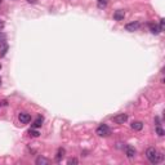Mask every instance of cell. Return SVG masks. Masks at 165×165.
<instances>
[{"label":"cell","mask_w":165,"mask_h":165,"mask_svg":"<svg viewBox=\"0 0 165 165\" xmlns=\"http://www.w3.org/2000/svg\"><path fill=\"white\" fill-rule=\"evenodd\" d=\"M146 157L148 159V161L151 162V164H157V162H160L162 160V155L160 154L155 147H150V148H147Z\"/></svg>","instance_id":"6da1fadb"},{"label":"cell","mask_w":165,"mask_h":165,"mask_svg":"<svg viewBox=\"0 0 165 165\" xmlns=\"http://www.w3.org/2000/svg\"><path fill=\"white\" fill-rule=\"evenodd\" d=\"M95 133H97L99 137H108V135L111 134V129L108 128L106 124H102V125H99V126L97 128Z\"/></svg>","instance_id":"7a4b0ae2"},{"label":"cell","mask_w":165,"mask_h":165,"mask_svg":"<svg viewBox=\"0 0 165 165\" xmlns=\"http://www.w3.org/2000/svg\"><path fill=\"white\" fill-rule=\"evenodd\" d=\"M126 120H128V115L126 113H119V115L113 116V121L116 124H124L126 123Z\"/></svg>","instance_id":"3957f363"},{"label":"cell","mask_w":165,"mask_h":165,"mask_svg":"<svg viewBox=\"0 0 165 165\" xmlns=\"http://www.w3.org/2000/svg\"><path fill=\"white\" fill-rule=\"evenodd\" d=\"M18 119H19V121L22 124H28L31 121V115L27 112H21L19 115H18Z\"/></svg>","instance_id":"277c9868"},{"label":"cell","mask_w":165,"mask_h":165,"mask_svg":"<svg viewBox=\"0 0 165 165\" xmlns=\"http://www.w3.org/2000/svg\"><path fill=\"white\" fill-rule=\"evenodd\" d=\"M139 22H130V23H128V25L125 26V30L126 31H129V32H133V31H137L139 28Z\"/></svg>","instance_id":"5b68a950"},{"label":"cell","mask_w":165,"mask_h":165,"mask_svg":"<svg viewBox=\"0 0 165 165\" xmlns=\"http://www.w3.org/2000/svg\"><path fill=\"white\" fill-rule=\"evenodd\" d=\"M124 17H125V12L121 10V9L116 10V12L113 13V19H115V21H123Z\"/></svg>","instance_id":"8992f818"},{"label":"cell","mask_w":165,"mask_h":165,"mask_svg":"<svg viewBox=\"0 0 165 165\" xmlns=\"http://www.w3.org/2000/svg\"><path fill=\"white\" fill-rule=\"evenodd\" d=\"M125 155L129 157V159H131V157L135 156V150H134V147L126 146V147H125Z\"/></svg>","instance_id":"52a82bcc"},{"label":"cell","mask_w":165,"mask_h":165,"mask_svg":"<svg viewBox=\"0 0 165 165\" xmlns=\"http://www.w3.org/2000/svg\"><path fill=\"white\" fill-rule=\"evenodd\" d=\"M143 128V123L142 121H133L131 123V129L133 130H141Z\"/></svg>","instance_id":"ba28073f"},{"label":"cell","mask_w":165,"mask_h":165,"mask_svg":"<svg viewBox=\"0 0 165 165\" xmlns=\"http://www.w3.org/2000/svg\"><path fill=\"white\" fill-rule=\"evenodd\" d=\"M64 150L63 148H59L58 151H57V155H56V161H61L62 159H63V156H64Z\"/></svg>","instance_id":"9c48e42d"},{"label":"cell","mask_w":165,"mask_h":165,"mask_svg":"<svg viewBox=\"0 0 165 165\" xmlns=\"http://www.w3.org/2000/svg\"><path fill=\"white\" fill-rule=\"evenodd\" d=\"M43 121H44V119L41 117V116H39V117L36 119L35 121H34V124H32V128H40V126L43 125Z\"/></svg>","instance_id":"30bf717a"},{"label":"cell","mask_w":165,"mask_h":165,"mask_svg":"<svg viewBox=\"0 0 165 165\" xmlns=\"http://www.w3.org/2000/svg\"><path fill=\"white\" fill-rule=\"evenodd\" d=\"M49 160L48 159H44V157H39L38 160H36V164L40 165V164H48Z\"/></svg>","instance_id":"8fae6325"},{"label":"cell","mask_w":165,"mask_h":165,"mask_svg":"<svg viewBox=\"0 0 165 165\" xmlns=\"http://www.w3.org/2000/svg\"><path fill=\"white\" fill-rule=\"evenodd\" d=\"M151 32L152 34H160L161 31H160V28L157 27L156 25H151Z\"/></svg>","instance_id":"7c38bea8"},{"label":"cell","mask_w":165,"mask_h":165,"mask_svg":"<svg viewBox=\"0 0 165 165\" xmlns=\"http://www.w3.org/2000/svg\"><path fill=\"white\" fill-rule=\"evenodd\" d=\"M107 5V1L106 0H98V7L99 8H105Z\"/></svg>","instance_id":"4fadbf2b"},{"label":"cell","mask_w":165,"mask_h":165,"mask_svg":"<svg viewBox=\"0 0 165 165\" xmlns=\"http://www.w3.org/2000/svg\"><path fill=\"white\" fill-rule=\"evenodd\" d=\"M7 52H8V45H4L1 49V53H0V57H4L7 54Z\"/></svg>","instance_id":"5bb4252c"},{"label":"cell","mask_w":165,"mask_h":165,"mask_svg":"<svg viewBox=\"0 0 165 165\" xmlns=\"http://www.w3.org/2000/svg\"><path fill=\"white\" fill-rule=\"evenodd\" d=\"M28 133H30V135L31 137H39V131H36V130H32V129H30V130H28Z\"/></svg>","instance_id":"9a60e30c"},{"label":"cell","mask_w":165,"mask_h":165,"mask_svg":"<svg viewBox=\"0 0 165 165\" xmlns=\"http://www.w3.org/2000/svg\"><path fill=\"white\" fill-rule=\"evenodd\" d=\"M5 40H7V36H5V34L0 32V43H5Z\"/></svg>","instance_id":"2e32d148"},{"label":"cell","mask_w":165,"mask_h":165,"mask_svg":"<svg viewBox=\"0 0 165 165\" xmlns=\"http://www.w3.org/2000/svg\"><path fill=\"white\" fill-rule=\"evenodd\" d=\"M156 131H157V134H159L160 137H162V135H164V130H162V129L160 128V126H157V128H156Z\"/></svg>","instance_id":"e0dca14e"},{"label":"cell","mask_w":165,"mask_h":165,"mask_svg":"<svg viewBox=\"0 0 165 165\" xmlns=\"http://www.w3.org/2000/svg\"><path fill=\"white\" fill-rule=\"evenodd\" d=\"M67 164L71 165V164H77V160L76 159H70L68 161H67Z\"/></svg>","instance_id":"ac0fdd59"},{"label":"cell","mask_w":165,"mask_h":165,"mask_svg":"<svg viewBox=\"0 0 165 165\" xmlns=\"http://www.w3.org/2000/svg\"><path fill=\"white\" fill-rule=\"evenodd\" d=\"M164 30V19H160V31Z\"/></svg>","instance_id":"d6986e66"},{"label":"cell","mask_w":165,"mask_h":165,"mask_svg":"<svg viewBox=\"0 0 165 165\" xmlns=\"http://www.w3.org/2000/svg\"><path fill=\"white\" fill-rule=\"evenodd\" d=\"M1 106H7V101H0V107Z\"/></svg>","instance_id":"ffe728a7"},{"label":"cell","mask_w":165,"mask_h":165,"mask_svg":"<svg viewBox=\"0 0 165 165\" xmlns=\"http://www.w3.org/2000/svg\"><path fill=\"white\" fill-rule=\"evenodd\" d=\"M3 27H4V21H3V19H0V30H1Z\"/></svg>","instance_id":"44dd1931"},{"label":"cell","mask_w":165,"mask_h":165,"mask_svg":"<svg viewBox=\"0 0 165 165\" xmlns=\"http://www.w3.org/2000/svg\"><path fill=\"white\" fill-rule=\"evenodd\" d=\"M0 85H1V77H0Z\"/></svg>","instance_id":"7402d4cb"},{"label":"cell","mask_w":165,"mask_h":165,"mask_svg":"<svg viewBox=\"0 0 165 165\" xmlns=\"http://www.w3.org/2000/svg\"><path fill=\"white\" fill-rule=\"evenodd\" d=\"M0 68H1V64H0Z\"/></svg>","instance_id":"603a6c76"},{"label":"cell","mask_w":165,"mask_h":165,"mask_svg":"<svg viewBox=\"0 0 165 165\" xmlns=\"http://www.w3.org/2000/svg\"><path fill=\"white\" fill-rule=\"evenodd\" d=\"M0 3H1V0H0Z\"/></svg>","instance_id":"cb8c5ba5"}]
</instances>
